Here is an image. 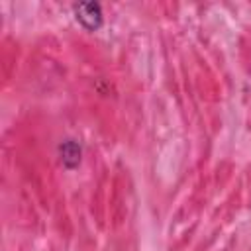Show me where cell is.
Segmentation results:
<instances>
[{"label":"cell","mask_w":251,"mask_h":251,"mask_svg":"<svg viewBox=\"0 0 251 251\" xmlns=\"http://www.w3.org/2000/svg\"><path fill=\"white\" fill-rule=\"evenodd\" d=\"M75 18L84 29H98L102 25V8L98 2H80L75 4Z\"/></svg>","instance_id":"cell-1"},{"label":"cell","mask_w":251,"mask_h":251,"mask_svg":"<svg viewBox=\"0 0 251 251\" xmlns=\"http://www.w3.org/2000/svg\"><path fill=\"white\" fill-rule=\"evenodd\" d=\"M59 153H61V163H63L65 169H75V167H78L82 149H80V145H78L75 139H65V141L59 145Z\"/></svg>","instance_id":"cell-2"}]
</instances>
